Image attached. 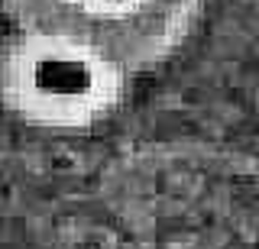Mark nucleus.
<instances>
[{
    "instance_id": "f257e3e1",
    "label": "nucleus",
    "mask_w": 259,
    "mask_h": 249,
    "mask_svg": "<svg viewBox=\"0 0 259 249\" xmlns=\"http://www.w3.org/2000/svg\"><path fill=\"white\" fill-rule=\"evenodd\" d=\"M126 91V68L68 39L16 33L0 49V104L39 130H91L117 114Z\"/></svg>"
},
{
    "instance_id": "f03ea898",
    "label": "nucleus",
    "mask_w": 259,
    "mask_h": 249,
    "mask_svg": "<svg viewBox=\"0 0 259 249\" xmlns=\"http://www.w3.org/2000/svg\"><path fill=\"white\" fill-rule=\"evenodd\" d=\"M20 33L59 36L146 71L168 62L188 42L204 0H4Z\"/></svg>"
}]
</instances>
